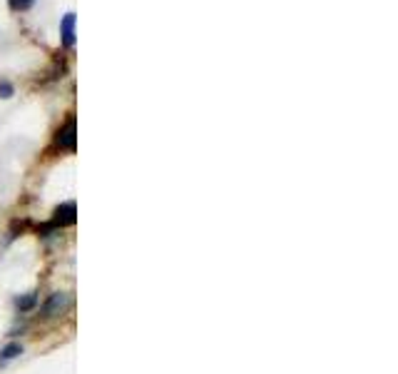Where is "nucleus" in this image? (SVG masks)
<instances>
[{"mask_svg": "<svg viewBox=\"0 0 398 374\" xmlns=\"http://www.w3.org/2000/svg\"><path fill=\"white\" fill-rule=\"evenodd\" d=\"M68 305H70V297L65 295V292H55V295H50V300L45 302L42 312H45V317H58L68 310Z\"/></svg>", "mask_w": 398, "mask_h": 374, "instance_id": "1", "label": "nucleus"}, {"mask_svg": "<svg viewBox=\"0 0 398 374\" xmlns=\"http://www.w3.org/2000/svg\"><path fill=\"white\" fill-rule=\"evenodd\" d=\"M32 3H35V0H8V6H11V11H16V13H25V11H30Z\"/></svg>", "mask_w": 398, "mask_h": 374, "instance_id": "7", "label": "nucleus"}, {"mask_svg": "<svg viewBox=\"0 0 398 374\" xmlns=\"http://www.w3.org/2000/svg\"><path fill=\"white\" fill-rule=\"evenodd\" d=\"M58 148L68 153L75 150V117H68V122L58 130Z\"/></svg>", "mask_w": 398, "mask_h": 374, "instance_id": "2", "label": "nucleus"}, {"mask_svg": "<svg viewBox=\"0 0 398 374\" xmlns=\"http://www.w3.org/2000/svg\"><path fill=\"white\" fill-rule=\"evenodd\" d=\"M60 35H63L65 48H73L75 45V13H68L60 23Z\"/></svg>", "mask_w": 398, "mask_h": 374, "instance_id": "4", "label": "nucleus"}, {"mask_svg": "<svg viewBox=\"0 0 398 374\" xmlns=\"http://www.w3.org/2000/svg\"><path fill=\"white\" fill-rule=\"evenodd\" d=\"M13 93H16V90H13V85L11 83H6V80H3V83H0V98H13Z\"/></svg>", "mask_w": 398, "mask_h": 374, "instance_id": "8", "label": "nucleus"}, {"mask_svg": "<svg viewBox=\"0 0 398 374\" xmlns=\"http://www.w3.org/2000/svg\"><path fill=\"white\" fill-rule=\"evenodd\" d=\"M18 354H23V347H20V344H8L6 349H0V364L13 362V359H16Z\"/></svg>", "mask_w": 398, "mask_h": 374, "instance_id": "5", "label": "nucleus"}, {"mask_svg": "<svg viewBox=\"0 0 398 374\" xmlns=\"http://www.w3.org/2000/svg\"><path fill=\"white\" fill-rule=\"evenodd\" d=\"M75 205L73 202H65V205H60V207H55V225H60V227H68V225H75V220H78V215H75Z\"/></svg>", "mask_w": 398, "mask_h": 374, "instance_id": "3", "label": "nucleus"}, {"mask_svg": "<svg viewBox=\"0 0 398 374\" xmlns=\"http://www.w3.org/2000/svg\"><path fill=\"white\" fill-rule=\"evenodd\" d=\"M35 305H37V295H35V292H30V295H25V297H18V300H16V307L20 312L32 310Z\"/></svg>", "mask_w": 398, "mask_h": 374, "instance_id": "6", "label": "nucleus"}]
</instances>
